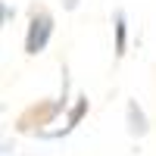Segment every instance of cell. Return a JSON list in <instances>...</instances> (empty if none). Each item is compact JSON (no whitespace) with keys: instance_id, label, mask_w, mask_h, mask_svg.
<instances>
[{"instance_id":"obj_1","label":"cell","mask_w":156,"mask_h":156,"mask_svg":"<svg viewBox=\"0 0 156 156\" xmlns=\"http://www.w3.org/2000/svg\"><path fill=\"white\" fill-rule=\"evenodd\" d=\"M50 34H53V19L50 12L44 9H34L31 12V22H28V34H25V53L34 56L50 44Z\"/></svg>"},{"instance_id":"obj_2","label":"cell","mask_w":156,"mask_h":156,"mask_svg":"<svg viewBox=\"0 0 156 156\" xmlns=\"http://www.w3.org/2000/svg\"><path fill=\"white\" fill-rule=\"evenodd\" d=\"M128 131L131 134H147V119L137 109V103H128Z\"/></svg>"},{"instance_id":"obj_3","label":"cell","mask_w":156,"mask_h":156,"mask_svg":"<svg viewBox=\"0 0 156 156\" xmlns=\"http://www.w3.org/2000/svg\"><path fill=\"white\" fill-rule=\"evenodd\" d=\"M115 56H125V12H115Z\"/></svg>"},{"instance_id":"obj_4","label":"cell","mask_w":156,"mask_h":156,"mask_svg":"<svg viewBox=\"0 0 156 156\" xmlns=\"http://www.w3.org/2000/svg\"><path fill=\"white\" fill-rule=\"evenodd\" d=\"M78 6V0H66V9H75Z\"/></svg>"}]
</instances>
